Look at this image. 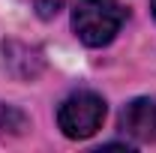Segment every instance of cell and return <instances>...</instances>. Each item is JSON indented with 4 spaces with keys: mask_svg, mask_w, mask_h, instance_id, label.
<instances>
[{
    "mask_svg": "<svg viewBox=\"0 0 156 153\" xmlns=\"http://www.w3.org/2000/svg\"><path fill=\"white\" fill-rule=\"evenodd\" d=\"M120 132L129 135L135 144H150L156 141V102L153 99H132L117 120Z\"/></svg>",
    "mask_w": 156,
    "mask_h": 153,
    "instance_id": "obj_3",
    "label": "cell"
},
{
    "mask_svg": "<svg viewBox=\"0 0 156 153\" xmlns=\"http://www.w3.org/2000/svg\"><path fill=\"white\" fill-rule=\"evenodd\" d=\"M123 18L126 9L117 0H75L72 6V30L90 48L108 45L120 33Z\"/></svg>",
    "mask_w": 156,
    "mask_h": 153,
    "instance_id": "obj_1",
    "label": "cell"
},
{
    "mask_svg": "<svg viewBox=\"0 0 156 153\" xmlns=\"http://www.w3.org/2000/svg\"><path fill=\"white\" fill-rule=\"evenodd\" d=\"M105 120V99L93 90H78L66 96L57 108V126L60 132L72 141H84L102 129Z\"/></svg>",
    "mask_w": 156,
    "mask_h": 153,
    "instance_id": "obj_2",
    "label": "cell"
},
{
    "mask_svg": "<svg viewBox=\"0 0 156 153\" xmlns=\"http://www.w3.org/2000/svg\"><path fill=\"white\" fill-rule=\"evenodd\" d=\"M33 6H36L39 18H54L63 6V0H33Z\"/></svg>",
    "mask_w": 156,
    "mask_h": 153,
    "instance_id": "obj_5",
    "label": "cell"
},
{
    "mask_svg": "<svg viewBox=\"0 0 156 153\" xmlns=\"http://www.w3.org/2000/svg\"><path fill=\"white\" fill-rule=\"evenodd\" d=\"M150 12H153V18H156V0H150Z\"/></svg>",
    "mask_w": 156,
    "mask_h": 153,
    "instance_id": "obj_6",
    "label": "cell"
},
{
    "mask_svg": "<svg viewBox=\"0 0 156 153\" xmlns=\"http://www.w3.org/2000/svg\"><path fill=\"white\" fill-rule=\"evenodd\" d=\"M27 129V114L15 108V105H6V102H0V135L9 132V135H21Z\"/></svg>",
    "mask_w": 156,
    "mask_h": 153,
    "instance_id": "obj_4",
    "label": "cell"
}]
</instances>
